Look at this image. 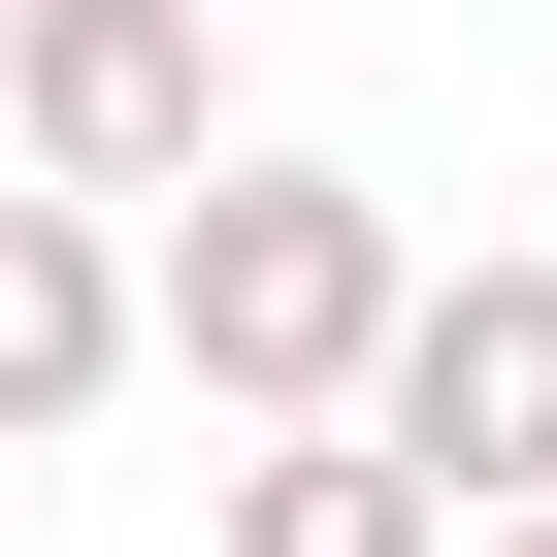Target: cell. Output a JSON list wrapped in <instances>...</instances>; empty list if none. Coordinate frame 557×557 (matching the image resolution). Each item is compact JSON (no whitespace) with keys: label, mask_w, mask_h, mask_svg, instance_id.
<instances>
[{"label":"cell","mask_w":557,"mask_h":557,"mask_svg":"<svg viewBox=\"0 0 557 557\" xmlns=\"http://www.w3.org/2000/svg\"><path fill=\"white\" fill-rule=\"evenodd\" d=\"M132 361H164V230H132V197H66V164H0V459L99 426Z\"/></svg>","instance_id":"277c9868"},{"label":"cell","mask_w":557,"mask_h":557,"mask_svg":"<svg viewBox=\"0 0 557 557\" xmlns=\"http://www.w3.org/2000/svg\"><path fill=\"white\" fill-rule=\"evenodd\" d=\"M262 99H230V0H34V66H0V164H66V197H197Z\"/></svg>","instance_id":"7a4b0ae2"},{"label":"cell","mask_w":557,"mask_h":557,"mask_svg":"<svg viewBox=\"0 0 557 557\" xmlns=\"http://www.w3.org/2000/svg\"><path fill=\"white\" fill-rule=\"evenodd\" d=\"M361 426H394L459 524H524V492H557V262H524V230H492V262H426V329H394V394H361Z\"/></svg>","instance_id":"3957f363"},{"label":"cell","mask_w":557,"mask_h":557,"mask_svg":"<svg viewBox=\"0 0 557 557\" xmlns=\"http://www.w3.org/2000/svg\"><path fill=\"white\" fill-rule=\"evenodd\" d=\"M394 329H426V230H394V164L230 132V164L164 197V361H197V426H361V394H394Z\"/></svg>","instance_id":"6da1fadb"},{"label":"cell","mask_w":557,"mask_h":557,"mask_svg":"<svg viewBox=\"0 0 557 557\" xmlns=\"http://www.w3.org/2000/svg\"><path fill=\"white\" fill-rule=\"evenodd\" d=\"M0 66H34V0H0Z\"/></svg>","instance_id":"52a82bcc"},{"label":"cell","mask_w":557,"mask_h":557,"mask_svg":"<svg viewBox=\"0 0 557 557\" xmlns=\"http://www.w3.org/2000/svg\"><path fill=\"white\" fill-rule=\"evenodd\" d=\"M459 557H557V492H524V524H459Z\"/></svg>","instance_id":"8992f818"},{"label":"cell","mask_w":557,"mask_h":557,"mask_svg":"<svg viewBox=\"0 0 557 557\" xmlns=\"http://www.w3.org/2000/svg\"><path fill=\"white\" fill-rule=\"evenodd\" d=\"M230 557H459V492L394 426H230Z\"/></svg>","instance_id":"5b68a950"}]
</instances>
